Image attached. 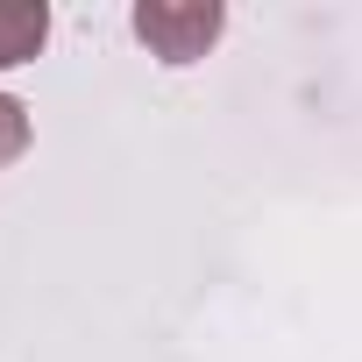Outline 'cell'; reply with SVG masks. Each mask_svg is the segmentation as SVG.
Instances as JSON below:
<instances>
[{
    "label": "cell",
    "mask_w": 362,
    "mask_h": 362,
    "mask_svg": "<svg viewBox=\"0 0 362 362\" xmlns=\"http://www.w3.org/2000/svg\"><path fill=\"white\" fill-rule=\"evenodd\" d=\"M50 36V8L43 0H0V71L8 64H29Z\"/></svg>",
    "instance_id": "7a4b0ae2"
},
{
    "label": "cell",
    "mask_w": 362,
    "mask_h": 362,
    "mask_svg": "<svg viewBox=\"0 0 362 362\" xmlns=\"http://www.w3.org/2000/svg\"><path fill=\"white\" fill-rule=\"evenodd\" d=\"M22 149H29V107L0 93V170H8V163H15Z\"/></svg>",
    "instance_id": "3957f363"
},
{
    "label": "cell",
    "mask_w": 362,
    "mask_h": 362,
    "mask_svg": "<svg viewBox=\"0 0 362 362\" xmlns=\"http://www.w3.org/2000/svg\"><path fill=\"white\" fill-rule=\"evenodd\" d=\"M221 0H142L135 8V36L149 43V57H163V64H192V57H206L214 50V36H221Z\"/></svg>",
    "instance_id": "6da1fadb"
}]
</instances>
